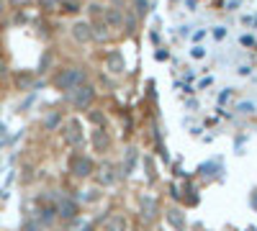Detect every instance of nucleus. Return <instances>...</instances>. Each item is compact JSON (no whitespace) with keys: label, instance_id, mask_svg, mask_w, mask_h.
Returning <instances> with one entry per match:
<instances>
[{"label":"nucleus","instance_id":"obj_1","mask_svg":"<svg viewBox=\"0 0 257 231\" xmlns=\"http://www.w3.org/2000/svg\"><path fill=\"white\" fill-rule=\"evenodd\" d=\"M82 82H85V70H82V67H62V70H57L52 85H54L59 93H70V90H75L77 85H82Z\"/></svg>","mask_w":257,"mask_h":231},{"label":"nucleus","instance_id":"obj_2","mask_svg":"<svg viewBox=\"0 0 257 231\" xmlns=\"http://www.w3.org/2000/svg\"><path fill=\"white\" fill-rule=\"evenodd\" d=\"M67 98H70V106H72L75 111H88L93 103H95V88L90 85L88 80H85L82 85H77L75 90L67 93Z\"/></svg>","mask_w":257,"mask_h":231},{"label":"nucleus","instance_id":"obj_3","mask_svg":"<svg viewBox=\"0 0 257 231\" xmlns=\"http://www.w3.org/2000/svg\"><path fill=\"white\" fill-rule=\"evenodd\" d=\"M70 172L77 175V177H88V175L95 172V164H93V159H90L88 154L75 152V154L70 157Z\"/></svg>","mask_w":257,"mask_h":231},{"label":"nucleus","instance_id":"obj_4","mask_svg":"<svg viewBox=\"0 0 257 231\" xmlns=\"http://www.w3.org/2000/svg\"><path fill=\"white\" fill-rule=\"evenodd\" d=\"M62 139L67 141L70 146H80L82 144V126H80V121H67L62 126Z\"/></svg>","mask_w":257,"mask_h":231},{"label":"nucleus","instance_id":"obj_5","mask_svg":"<svg viewBox=\"0 0 257 231\" xmlns=\"http://www.w3.org/2000/svg\"><path fill=\"white\" fill-rule=\"evenodd\" d=\"M70 36L77 41V44H88V41H93V26H90V21H75V24L70 26Z\"/></svg>","mask_w":257,"mask_h":231},{"label":"nucleus","instance_id":"obj_6","mask_svg":"<svg viewBox=\"0 0 257 231\" xmlns=\"http://www.w3.org/2000/svg\"><path fill=\"white\" fill-rule=\"evenodd\" d=\"M90 141H93V149H95V152H108V149H111V136L105 134L103 126H98V129L93 131Z\"/></svg>","mask_w":257,"mask_h":231},{"label":"nucleus","instance_id":"obj_7","mask_svg":"<svg viewBox=\"0 0 257 231\" xmlns=\"http://www.w3.org/2000/svg\"><path fill=\"white\" fill-rule=\"evenodd\" d=\"M90 26H93V41H98V44H105V41L111 39V26L105 24V18L90 21Z\"/></svg>","mask_w":257,"mask_h":231},{"label":"nucleus","instance_id":"obj_8","mask_svg":"<svg viewBox=\"0 0 257 231\" xmlns=\"http://www.w3.org/2000/svg\"><path fill=\"white\" fill-rule=\"evenodd\" d=\"M105 24L111 26V31H113V29H121V24H123V16H121V11L105 8Z\"/></svg>","mask_w":257,"mask_h":231},{"label":"nucleus","instance_id":"obj_9","mask_svg":"<svg viewBox=\"0 0 257 231\" xmlns=\"http://www.w3.org/2000/svg\"><path fill=\"white\" fill-rule=\"evenodd\" d=\"M59 216H62V218H72V216H77V205H75V200H62V203H59Z\"/></svg>","mask_w":257,"mask_h":231},{"label":"nucleus","instance_id":"obj_10","mask_svg":"<svg viewBox=\"0 0 257 231\" xmlns=\"http://www.w3.org/2000/svg\"><path fill=\"white\" fill-rule=\"evenodd\" d=\"M111 172H113V167H111V164H103L100 172H98V180H100L103 185H111V182L116 180V175H111Z\"/></svg>","mask_w":257,"mask_h":231},{"label":"nucleus","instance_id":"obj_11","mask_svg":"<svg viewBox=\"0 0 257 231\" xmlns=\"http://www.w3.org/2000/svg\"><path fill=\"white\" fill-rule=\"evenodd\" d=\"M88 13H90V21H100V18H105V8H103L100 3H90V6H88Z\"/></svg>","mask_w":257,"mask_h":231},{"label":"nucleus","instance_id":"obj_12","mask_svg":"<svg viewBox=\"0 0 257 231\" xmlns=\"http://www.w3.org/2000/svg\"><path fill=\"white\" fill-rule=\"evenodd\" d=\"M62 3L64 0H39V8L41 11H57V8H62Z\"/></svg>","mask_w":257,"mask_h":231},{"label":"nucleus","instance_id":"obj_13","mask_svg":"<svg viewBox=\"0 0 257 231\" xmlns=\"http://www.w3.org/2000/svg\"><path fill=\"white\" fill-rule=\"evenodd\" d=\"M123 228H126V221L118 216V218H111V221H108V226H105L103 231H123Z\"/></svg>","mask_w":257,"mask_h":231},{"label":"nucleus","instance_id":"obj_14","mask_svg":"<svg viewBox=\"0 0 257 231\" xmlns=\"http://www.w3.org/2000/svg\"><path fill=\"white\" fill-rule=\"evenodd\" d=\"M54 126H59V116H57V113H52V116L44 118V129H47V131H52Z\"/></svg>","mask_w":257,"mask_h":231},{"label":"nucleus","instance_id":"obj_15","mask_svg":"<svg viewBox=\"0 0 257 231\" xmlns=\"http://www.w3.org/2000/svg\"><path fill=\"white\" fill-rule=\"evenodd\" d=\"M34 0H8V6L11 8H26V6H31Z\"/></svg>","mask_w":257,"mask_h":231},{"label":"nucleus","instance_id":"obj_16","mask_svg":"<svg viewBox=\"0 0 257 231\" xmlns=\"http://www.w3.org/2000/svg\"><path fill=\"white\" fill-rule=\"evenodd\" d=\"M226 36V29L224 26H216V29H213V39H224Z\"/></svg>","mask_w":257,"mask_h":231},{"label":"nucleus","instance_id":"obj_17","mask_svg":"<svg viewBox=\"0 0 257 231\" xmlns=\"http://www.w3.org/2000/svg\"><path fill=\"white\" fill-rule=\"evenodd\" d=\"M137 8H139V13H147V0H137Z\"/></svg>","mask_w":257,"mask_h":231},{"label":"nucleus","instance_id":"obj_18","mask_svg":"<svg viewBox=\"0 0 257 231\" xmlns=\"http://www.w3.org/2000/svg\"><path fill=\"white\" fill-rule=\"evenodd\" d=\"M203 54H206V52H203V49H201V47H198V49H193V57H196V59H201V57H203Z\"/></svg>","mask_w":257,"mask_h":231},{"label":"nucleus","instance_id":"obj_19","mask_svg":"<svg viewBox=\"0 0 257 231\" xmlns=\"http://www.w3.org/2000/svg\"><path fill=\"white\" fill-rule=\"evenodd\" d=\"M239 111H242V113H252V103H244V106H242Z\"/></svg>","mask_w":257,"mask_h":231}]
</instances>
